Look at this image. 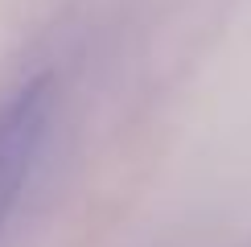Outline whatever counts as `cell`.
<instances>
[{
  "mask_svg": "<svg viewBox=\"0 0 251 247\" xmlns=\"http://www.w3.org/2000/svg\"><path fill=\"white\" fill-rule=\"evenodd\" d=\"M54 74H33L0 103V235L17 214L54 128Z\"/></svg>",
  "mask_w": 251,
  "mask_h": 247,
  "instance_id": "obj_1",
  "label": "cell"
}]
</instances>
